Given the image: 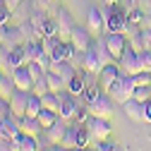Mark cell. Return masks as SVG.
I'll use <instances>...</instances> for the list:
<instances>
[{"label":"cell","mask_w":151,"mask_h":151,"mask_svg":"<svg viewBox=\"0 0 151 151\" xmlns=\"http://www.w3.org/2000/svg\"><path fill=\"white\" fill-rule=\"evenodd\" d=\"M22 48H24V58H27V63L39 60V55L43 53V46H41V41H27Z\"/></svg>","instance_id":"4316f807"},{"label":"cell","mask_w":151,"mask_h":151,"mask_svg":"<svg viewBox=\"0 0 151 151\" xmlns=\"http://www.w3.org/2000/svg\"><path fill=\"white\" fill-rule=\"evenodd\" d=\"M70 41L74 43V48L86 53L91 46H93V34L89 31V27H74L72 29V36H70Z\"/></svg>","instance_id":"52a82bcc"},{"label":"cell","mask_w":151,"mask_h":151,"mask_svg":"<svg viewBox=\"0 0 151 151\" xmlns=\"http://www.w3.org/2000/svg\"><path fill=\"white\" fill-rule=\"evenodd\" d=\"M19 29H22V34H24V43H27V41H43V34L39 31V27L31 22V17H27V19L19 22Z\"/></svg>","instance_id":"ffe728a7"},{"label":"cell","mask_w":151,"mask_h":151,"mask_svg":"<svg viewBox=\"0 0 151 151\" xmlns=\"http://www.w3.org/2000/svg\"><path fill=\"white\" fill-rule=\"evenodd\" d=\"M22 5V0H5V7L7 10H12V12H17V7Z\"/></svg>","instance_id":"7dc6e473"},{"label":"cell","mask_w":151,"mask_h":151,"mask_svg":"<svg viewBox=\"0 0 151 151\" xmlns=\"http://www.w3.org/2000/svg\"><path fill=\"white\" fill-rule=\"evenodd\" d=\"M125 27H127V12L115 10V12H113L108 19H106L103 34H125Z\"/></svg>","instance_id":"9c48e42d"},{"label":"cell","mask_w":151,"mask_h":151,"mask_svg":"<svg viewBox=\"0 0 151 151\" xmlns=\"http://www.w3.org/2000/svg\"><path fill=\"white\" fill-rule=\"evenodd\" d=\"M115 151H122V149H120V146H118V149H115Z\"/></svg>","instance_id":"db71d44e"},{"label":"cell","mask_w":151,"mask_h":151,"mask_svg":"<svg viewBox=\"0 0 151 151\" xmlns=\"http://www.w3.org/2000/svg\"><path fill=\"white\" fill-rule=\"evenodd\" d=\"M118 65H120V70H122L125 74H137V72H142L139 50H134L132 46H127V48H125V53L118 58Z\"/></svg>","instance_id":"3957f363"},{"label":"cell","mask_w":151,"mask_h":151,"mask_svg":"<svg viewBox=\"0 0 151 151\" xmlns=\"http://www.w3.org/2000/svg\"><path fill=\"white\" fill-rule=\"evenodd\" d=\"M55 19H58V36L63 41H70V36H72V29L77 27L74 24V17L65 10V7H60L58 10V17H55Z\"/></svg>","instance_id":"ba28073f"},{"label":"cell","mask_w":151,"mask_h":151,"mask_svg":"<svg viewBox=\"0 0 151 151\" xmlns=\"http://www.w3.org/2000/svg\"><path fill=\"white\" fill-rule=\"evenodd\" d=\"M19 129H22V134H31V137H41V132H43V125L39 118H31V115H22L19 118Z\"/></svg>","instance_id":"2e32d148"},{"label":"cell","mask_w":151,"mask_h":151,"mask_svg":"<svg viewBox=\"0 0 151 151\" xmlns=\"http://www.w3.org/2000/svg\"><path fill=\"white\" fill-rule=\"evenodd\" d=\"M0 151H12L10 149V139H0Z\"/></svg>","instance_id":"681fc988"},{"label":"cell","mask_w":151,"mask_h":151,"mask_svg":"<svg viewBox=\"0 0 151 151\" xmlns=\"http://www.w3.org/2000/svg\"><path fill=\"white\" fill-rule=\"evenodd\" d=\"M149 72H151V70H149Z\"/></svg>","instance_id":"9f6ffc18"},{"label":"cell","mask_w":151,"mask_h":151,"mask_svg":"<svg viewBox=\"0 0 151 151\" xmlns=\"http://www.w3.org/2000/svg\"><path fill=\"white\" fill-rule=\"evenodd\" d=\"M82 70H86L89 74H96V77H99V72L103 70V63L99 60V55L93 53L91 48L84 53V67H82Z\"/></svg>","instance_id":"7402d4cb"},{"label":"cell","mask_w":151,"mask_h":151,"mask_svg":"<svg viewBox=\"0 0 151 151\" xmlns=\"http://www.w3.org/2000/svg\"><path fill=\"white\" fill-rule=\"evenodd\" d=\"M134 79H137V86H151V72L142 70V72L134 74Z\"/></svg>","instance_id":"ab89813d"},{"label":"cell","mask_w":151,"mask_h":151,"mask_svg":"<svg viewBox=\"0 0 151 151\" xmlns=\"http://www.w3.org/2000/svg\"><path fill=\"white\" fill-rule=\"evenodd\" d=\"M132 99L146 103V101L151 99V86H137V89H134V96H132Z\"/></svg>","instance_id":"74e56055"},{"label":"cell","mask_w":151,"mask_h":151,"mask_svg":"<svg viewBox=\"0 0 151 151\" xmlns=\"http://www.w3.org/2000/svg\"><path fill=\"white\" fill-rule=\"evenodd\" d=\"M7 29H10L7 24H0V46H3V43H5V39H7Z\"/></svg>","instance_id":"c3c4849f"},{"label":"cell","mask_w":151,"mask_h":151,"mask_svg":"<svg viewBox=\"0 0 151 151\" xmlns=\"http://www.w3.org/2000/svg\"><path fill=\"white\" fill-rule=\"evenodd\" d=\"M46 79H48L50 91H55V93H60V91H65V89H67V82L60 77L58 72H53V70H48V72H46Z\"/></svg>","instance_id":"83f0119b"},{"label":"cell","mask_w":151,"mask_h":151,"mask_svg":"<svg viewBox=\"0 0 151 151\" xmlns=\"http://www.w3.org/2000/svg\"><path fill=\"white\" fill-rule=\"evenodd\" d=\"M84 151H96V149H91V146H86V149H84Z\"/></svg>","instance_id":"816d5d0a"},{"label":"cell","mask_w":151,"mask_h":151,"mask_svg":"<svg viewBox=\"0 0 151 151\" xmlns=\"http://www.w3.org/2000/svg\"><path fill=\"white\" fill-rule=\"evenodd\" d=\"M134 3V7H142L146 14H151V0H132Z\"/></svg>","instance_id":"ee69618b"},{"label":"cell","mask_w":151,"mask_h":151,"mask_svg":"<svg viewBox=\"0 0 151 151\" xmlns=\"http://www.w3.org/2000/svg\"><path fill=\"white\" fill-rule=\"evenodd\" d=\"M60 99H63V101H60V110H58L60 118L67 120V122L74 120V115H77V108H79V103H82V101H77L79 96H72V93L65 89V91H60Z\"/></svg>","instance_id":"8992f818"},{"label":"cell","mask_w":151,"mask_h":151,"mask_svg":"<svg viewBox=\"0 0 151 151\" xmlns=\"http://www.w3.org/2000/svg\"><path fill=\"white\" fill-rule=\"evenodd\" d=\"M12 14H14V12H12V10H7V7L3 5V7H0V24H7Z\"/></svg>","instance_id":"7bdbcfd3"},{"label":"cell","mask_w":151,"mask_h":151,"mask_svg":"<svg viewBox=\"0 0 151 151\" xmlns=\"http://www.w3.org/2000/svg\"><path fill=\"white\" fill-rule=\"evenodd\" d=\"M27 67H29V72H31V77H34V82H36V79H41L43 74L48 72V70H43V67H41L39 63H27Z\"/></svg>","instance_id":"60d3db41"},{"label":"cell","mask_w":151,"mask_h":151,"mask_svg":"<svg viewBox=\"0 0 151 151\" xmlns=\"http://www.w3.org/2000/svg\"><path fill=\"white\" fill-rule=\"evenodd\" d=\"M101 93H103V89H101V84H91V82H89V84H86V89L82 91V96H79V99H82V103H86V106H91L93 101H96V99L101 96Z\"/></svg>","instance_id":"484cf974"},{"label":"cell","mask_w":151,"mask_h":151,"mask_svg":"<svg viewBox=\"0 0 151 151\" xmlns=\"http://www.w3.org/2000/svg\"><path fill=\"white\" fill-rule=\"evenodd\" d=\"M74 55H77V48H74V43H72V41H60L58 48L50 53V58H53V63H60V60H72Z\"/></svg>","instance_id":"e0dca14e"},{"label":"cell","mask_w":151,"mask_h":151,"mask_svg":"<svg viewBox=\"0 0 151 151\" xmlns=\"http://www.w3.org/2000/svg\"><path fill=\"white\" fill-rule=\"evenodd\" d=\"M139 41H142V48L144 50L151 48V27H142L139 29Z\"/></svg>","instance_id":"f35d334b"},{"label":"cell","mask_w":151,"mask_h":151,"mask_svg":"<svg viewBox=\"0 0 151 151\" xmlns=\"http://www.w3.org/2000/svg\"><path fill=\"white\" fill-rule=\"evenodd\" d=\"M91 139H93V134H91V129L86 127V122H82V125H77V146H82V149H86V146L91 144Z\"/></svg>","instance_id":"f546056e"},{"label":"cell","mask_w":151,"mask_h":151,"mask_svg":"<svg viewBox=\"0 0 151 151\" xmlns=\"http://www.w3.org/2000/svg\"><path fill=\"white\" fill-rule=\"evenodd\" d=\"M0 74H3V67H0Z\"/></svg>","instance_id":"11a10c76"},{"label":"cell","mask_w":151,"mask_h":151,"mask_svg":"<svg viewBox=\"0 0 151 151\" xmlns=\"http://www.w3.org/2000/svg\"><path fill=\"white\" fill-rule=\"evenodd\" d=\"M17 91V84H14V79H12V74H0V96L3 99H7L10 101V96Z\"/></svg>","instance_id":"d4e9b609"},{"label":"cell","mask_w":151,"mask_h":151,"mask_svg":"<svg viewBox=\"0 0 151 151\" xmlns=\"http://www.w3.org/2000/svg\"><path fill=\"white\" fill-rule=\"evenodd\" d=\"M144 122H149V125H151V99L144 103Z\"/></svg>","instance_id":"bcb514c9"},{"label":"cell","mask_w":151,"mask_h":151,"mask_svg":"<svg viewBox=\"0 0 151 151\" xmlns=\"http://www.w3.org/2000/svg\"><path fill=\"white\" fill-rule=\"evenodd\" d=\"M134 89H137V79H134V74H120V77L113 82V86L106 91L108 96L115 101V103H120V106H125L132 96H134Z\"/></svg>","instance_id":"6da1fadb"},{"label":"cell","mask_w":151,"mask_h":151,"mask_svg":"<svg viewBox=\"0 0 151 151\" xmlns=\"http://www.w3.org/2000/svg\"><path fill=\"white\" fill-rule=\"evenodd\" d=\"M0 67H3V72L5 74H12L14 70H12V63H10V48H0Z\"/></svg>","instance_id":"836d02e7"},{"label":"cell","mask_w":151,"mask_h":151,"mask_svg":"<svg viewBox=\"0 0 151 151\" xmlns=\"http://www.w3.org/2000/svg\"><path fill=\"white\" fill-rule=\"evenodd\" d=\"M3 5H5V0H0V7H3Z\"/></svg>","instance_id":"f5cc1de1"},{"label":"cell","mask_w":151,"mask_h":151,"mask_svg":"<svg viewBox=\"0 0 151 151\" xmlns=\"http://www.w3.org/2000/svg\"><path fill=\"white\" fill-rule=\"evenodd\" d=\"M31 91L36 93V96H43V93H48V91H50V86H48V79H46V74H43L41 79H36V82H34V89H31Z\"/></svg>","instance_id":"8d00e7d4"},{"label":"cell","mask_w":151,"mask_h":151,"mask_svg":"<svg viewBox=\"0 0 151 151\" xmlns=\"http://www.w3.org/2000/svg\"><path fill=\"white\" fill-rule=\"evenodd\" d=\"M60 93H55V91H48V93H43L41 96V103H43V108H48V110H55L58 113L60 110Z\"/></svg>","instance_id":"f1b7e54d"},{"label":"cell","mask_w":151,"mask_h":151,"mask_svg":"<svg viewBox=\"0 0 151 151\" xmlns=\"http://www.w3.org/2000/svg\"><path fill=\"white\" fill-rule=\"evenodd\" d=\"M12 79H14L17 89H24V91H31V89H34V77H31V72H29L27 65L17 67V70L12 72Z\"/></svg>","instance_id":"9a60e30c"},{"label":"cell","mask_w":151,"mask_h":151,"mask_svg":"<svg viewBox=\"0 0 151 151\" xmlns=\"http://www.w3.org/2000/svg\"><path fill=\"white\" fill-rule=\"evenodd\" d=\"M29 96H31V91H24V89H17L12 96H10V108L17 118H22L27 115V103H29Z\"/></svg>","instance_id":"30bf717a"},{"label":"cell","mask_w":151,"mask_h":151,"mask_svg":"<svg viewBox=\"0 0 151 151\" xmlns=\"http://www.w3.org/2000/svg\"><path fill=\"white\" fill-rule=\"evenodd\" d=\"M86 27H89V31H91L93 36L103 34V27H106V22H103L101 7H89V12H86Z\"/></svg>","instance_id":"4fadbf2b"},{"label":"cell","mask_w":151,"mask_h":151,"mask_svg":"<svg viewBox=\"0 0 151 151\" xmlns=\"http://www.w3.org/2000/svg\"><path fill=\"white\" fill-rule=\"evenodd\" d=\"M91 50L99 55V60L103 63V67H106V65H110V63H118V60H115V55L110 53V48H108V43H106V39H103V36H101V39H93Z\"/></svg>","instance_id":"5bb4252c"},{"label":"cell","mask_w":151,"mask_h":151,"mask_svg":"<svg viewBox=\"0 0 151 151\" xmlns=\"http://www.w3.org/2000/svg\"><path fill=\"white\" fill-rule=\"evenodd\" d=\"M3 122V132H5V139H14V137H19L22 134V129H19V118L14 115V113H10V115L5 120H0Z\"/></svg>","instance_id":"44dd1931"},{"label":"cell","mask_w":151,"mask_h":151,"mask_svg":"<svg viewBox=\"0 0 151 151\" xmlns=\"http://www.w3.org/2000/svg\"><path fill=\"white\" fill-rule=\"evenodd\" d=\"M10 113H12V108H10V101L0 96V120H5V118L10 115Z\"/></svg>","instance_id":"b9f144b4"},{"label":"cell","mask_w":151,"mask_h":151,"mask_svg":"<svg viewBox=\"0 0 151 151\" xmlns=\"http://www.w3.org/2000/svg\"><path fill=\"white\" fill-rule=\"evenodd\" d=\"M3 46H5V48L24 46V34H22L19 24H17V27H10V29H7V39H5V43H3Z\"/></svg>","instance_id":"cb8c5ba5"},{"label":"cell","mask_w":151,"mask_h":151,"mask_svg":"<svg viewBox=\"0 0 151 151\" xmlns=\"http://www.w3.org/2000/svg\"><path fill=\"white\" fill-rule=\"evenodd\" d=\"M63 146L65 149H72V146H77V127H67V132H65V137H63Z\"/></svg>","instance_id":"e575fe53"},{"label":"cell","mask_w":151,"mask_h":151,"mask_svg":"<svg viewBox=\"0 0 151 151\" xmlns=\"http://www.w3.org/2000/svg\"><path fill=\"white\" fill-rule=\"evenodd\" d=\"M43 110V103H41V96H36V93L31 91V96H29V103H27V115L31 118H39V113Z\"/></svg>","instance_id":"4dcf8cb0"},{"label":"cell","mask_w":151,"mask_h":151,"mask_svg":"<svg viewBox=\"0 0 151 151\" xmlns=\"http://www.w3.org/2000/svg\"><path fill=\"white\" fill-rule=\"evenodd\" d=\"M103 3H106V5H118L120 0H103Z\"/></svg>","instance_id":"f907efd6"},{"label":"cell","mask_w":151,"mask_h":151,"mask_svg":"<svg viewBox=\"0 0 151 151\" xmlns=\"http://www.w3.org/2000/svg\"><path fill=\"white\" fill-rule=\"evenodd\" d=\"M120 74H122V70H120V65H118V63L106 65V67L99 72V84H101V89H103V91H108V89L113 86V82H115Z\"/></svg>","instance_id":"8fae6325"},{"label":"cell","mask_w":151,"mask_h":151,"mask_svg":"<svg viewBox=\"0 0 151 151\" xmlns=\"http://www.w3.org/2000/svg\"><path fill=\"white\" fill-rule=\"evenodd\" d=\"M60 41H63L60 36H43L41 46H43V50H46V53H53L55 48H58V43H60Z\"/></svg>","instance_id":"d590c367"},{"label":"cell","mask_w":151,"mask_h":151,"mask_svg":"<svg viewBox=\"0 0 151 151\" xmlns=\"http://www.w3.org/2000/svg\"><path fill=\"white\" fill-rule=\"evenodd\" d=\"M122 108H125V115H127L132 122H144V103H142V101L129 99Z\"/></svg>","instance_id":"d6986e66"},{"label":"cell","mask_w":151,"mask_h":151,"mask_svg":"<svg viewBox=\"0 0 151 151\" xmlns=\"http://www.w3.org/2000/svg\"><path fill=\"white\" fill-rule=\"evenodd\" d=\"M103 39H106V43H108V48H110V53L115 55V60L120 58V55L125 53V48L129 46V39H127L125 34H106Z\"/></svg>","instance_id":"7c38bea8"},{"label":"cell","mask_w":151,"mask_h":151,"mask_svg":"<svg viewBox=\"0 0 151 151\" xmlns=\"http://www.w3.org/2000/svg\"><path fill=\"white\" fill-rule=\"evenodd\" d=\"M86 127L91 129V134H93L96 142H103V139H108L113 134V125H110L108 118H93V115H89Z\"/></svg>","instance_id":"5b68a950"},{"label":"cell","mask_w":151,"mask_h":151,"mask_svg":"<svg viewBox=\"0 0 151 151\" xmlns=\"http://www.w3.org/2000/svg\"><path fill=\"white\" fill-rule=\"evenodd\" d=\"M19 142H22V149H19V151H39V149H41L39 137H31V134H19Z\"/></svg>","instance_id":"d6a6232c"},{"label":"cell","mask_w":151,"mask_h":151,"mask_svg":"<svg viewBox=\"0 0 151 151\" xmlns=\"http://www.w3.org/2000/svg\"><path fill=\"white\" fill-rule=\"evenodd\" d=\"M50 70H53V72H58L60 77H63V79L67 82V84H70V79L74 77V74H77V67H74V65H72L70 60H60V63H53V65H50Z\"/></svg>","instance_id":"603a6c76"},{"label":"cell","mask_w":151,"mask_h":151,"mask_svg":"<svg viewBox=\"0 0 151 151\" xmlns=\"http://www.w3.org/2000/svg\"><path fill=\"white\" fill-rule=\"evenodd\" d=\"M39 120H41V125H43V129L46 127H50V125H55L60 120V113H55V110H48V108H43L41 113H39Z\"/></svg>","instance_id":"1f68e13d"},{"label":"cell","mask_w":151,"mask_h":151,"mask_svg":"<svg viewBox=\"0 0 151 151\" xmlns=\"http://www.w3.org/2000/svg\"><path fill=\"white\" fill-rule=\"evenodd\" d=\"M39 151H67L63 144H46V146H41Z\"/></svg>","instance_id":"f6af8a7d"},{"label":"cell","mask_w":151,"mask_h":151,"mask_svg":"<svg viewBox=\"0 0 151 151\" xmlns=\"http://www.w3.org/2000/svg\"><path fill=\"white\" fill-rule=\"evenodd\" d=\"M67 120H58L55 125H50V127H46L43 132H41V137H39V142H43V144H63V137H65V132H67Z\"/></svg>","instance_id":"277c9868"},{"label":"cell","mask_w":151,"mask_h":151,"mask_svg":"<svg viewBox=\"0 0 151 151\" xmlns=\"http://www.w3.org/2000/svg\"><path fill=\"white\" fill-rule=\"evenodd\" d=\"M113 113H115V101H113L106 91L89 106V115H93V118H108V120H110Z\"/></svg>","instance_id":"7a4b0ae2"},{"label":"cell","mask_w":151,"mask_h":151,"mask_svg":"<svg viewBox=\"0 0 151 151\" xmlns=\"http://www.w3.org/2000/svg\"><path fill=\"white\" fill-rule=\"evenodd\" d=\"M89 72L86 70H77V74L70 79V84H67V91L72 93V96H82V91L86 89V84H89Z\"/></svg>","instance_id":"ac0fdd59"}]
</instances>
